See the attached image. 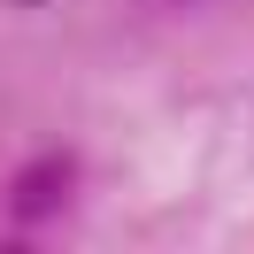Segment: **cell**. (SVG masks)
Returning <instances> with one entry per match:
<instances>
[{
    "instance_id": "6da1fadb",
    "label": "cell",
    "mask_w": 254,
    "mask_h": 254,
    "mask_svg": "<svg viewBox=\"0 0 254 254\" xmlns=\"http://www.w3.org/2000/svg\"><path fill=\"white\" fill-rule=\"evenodd\" d=\"M77 200V162L69 154H31L8 177V223L39 231V223H62V208Z\"/></svg>"
},
{
    "instance_id": "7a4b0ae2",
    "label": "cell",
    "mask_w": 254,
    "mask_h": 254,
    "mask_svg": "<svg viewBox=\"0 0 254 254\" xmlns=\"http://www.w3.org/2000/svg\"><path fill=\"white\" fill-rule=\"evenodd\" d=\"M8 8H47V0H8Z\"/></svg>"
}]
</instances>
